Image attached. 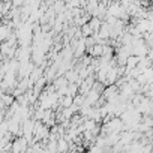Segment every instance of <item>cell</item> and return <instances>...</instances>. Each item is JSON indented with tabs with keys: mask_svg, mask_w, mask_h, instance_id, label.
Listing matches in <instances>:
<instances>
[{
	"mask_svg": "<svg viewBox=\"0 0 153 153\" xmlns=\"http://www.w3.org/2000/svg\"><path fill=\"white\" fill-rule=\"evenodd\" d=\"M87 24H89V27L92 29V32H93V35H95V33H98V30H99V27H101V24H102V20H99L98 17H92Z\"/></svg>",
	"mask_w": 153,
	"mask_h": 153,
	"instance_id": "3957f363",
	"label": "cell"
},
{
	"mask_svg": "<svg viewBox=\"0 0 153 153\" xmlns=\"http://www.w3.org/2000/svg\"><path fill=\"white\" fill-rule=\"evenodd\" d=\"M14 33V27L12 23L9 20H2L0 21V44L9 39V36H12Z\"/></svg>",
	"mask_w": 153,
	"mask_h": 153,
	"instance_id": "6da1fadb",
	"label": "cell"
},
{
	"mask_svg": "<svg viewBox=\"0 0 153 153\" xmlns=\"http://www.w3.org/2000/svg\"><path fill=\"white\" fill-rule=\"evenodd\" d=\"M27 147H29L27 141H26L23 137H17V138H14L12 143H11V150H9V153H24V152L27 150Z\"/></svg>",
	"mask_w": 153,
	"mask_h": 153,
	"instance_id": "7a4b0ae2",
	"label": "cell"
},
{
	"mask_svg": "<svg viewBox=\"0 0 153 153\" xmlns=\"http://www.w3.org/2000/svg\"><path fill=\"white\" fill-rule=\"evenodd\" d=\"M78 30H80V35H81V38H90V36H93V32H92V29L89 27V24H84V26H81Z\"/></svg>",
	"mask_w": 153,
	"mask_h": 153,
	"instance_id": "277c9868",
	"label": "cell"
}]
</instances>
